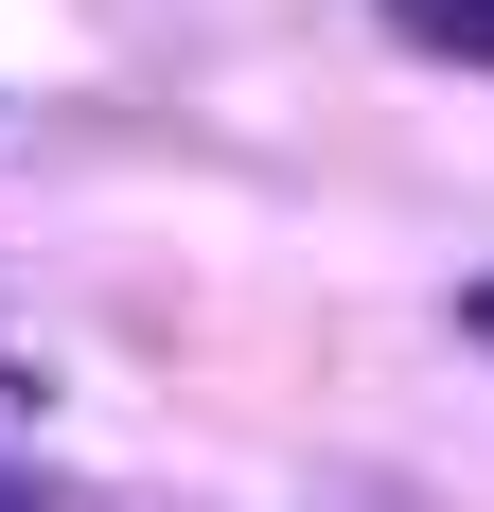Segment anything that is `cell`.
Wrapping results in <instances>:
<instances>
[{
  "mask_svg": "<svg viewBox=\"0 0 494 512\" xmlns=\"http://www.w3.org/2000/svg\"><path fill=\"white\" fill-rule=\"evenodd\" d=\"M406 53H459V71H494V0H389Z\"/></svg>",
  "mask_w": 494,
  "mask_h": 512,
  "instance_id": "6da1fadb",
  "label": "cell"
},
{
  "mask_svg": "<svg viewBox=\"0 0 494 512\" xmlns=\"http://www.w3.org/2000/svg\"><path fill=\"white\" fill-rule=\"evenodd\" d=\"M459 336H477V354H494V283H459Z\"/></svg>",
  "mask_w": 494,
  "mask_h": 512,
  "instance_id": "7a4b0ae2",
  "label": "cell"
}]
</instances>
